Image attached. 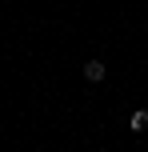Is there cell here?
I'll use <instances>...</instances> for the list:
<instances>
[{"label":"cell","instance_id":"7a4b0ae2","mask_svg":"<svg viewBox=\"0 0 148 152\" xmlns=\"http://www.w3.org/2000/svg\"><path fill=\"white\" fill-rule=\"evenodd\" d=\"M128 128H132V132H144L148 128V108H136V112L128 116Z\"/></svg>","mask_w":148,"mask_h":152},{"label":"cell","instance_id":"6da1fadb","mask_svg":"<svg viewBox=\"0 0 148 152\" xmlns=\"http://www.w3.org/2000/svg\"><path fill=\"white\" fill-rule=\"evenodd\" d=\"M104 76H108V68H104V60H88V64H84V80H88V84H100Z\"/></svg>","mask_w":148,"mask_h":152}]
</instances>
